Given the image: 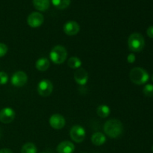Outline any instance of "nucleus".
Masks as SVG:
<instances>
[{
	"mask_svg": "<svg viewBox=\"0 0 153 153\" xmlns=\"http://www.w3.org/2000/svg\"><path fill=\"white\" fill-rule=\"evenodd\" d=\"M35 66L36 68L39 71L44 72L49 69V66H50V62L46 58H40L36 61Z\"/></svg>",
	"mask_w": 153,
	"mask_h": 153,
	"instance_id": "obj_16",
	"label": "nucleus"
},
{
	"mask_svg": "<svg viewBox=\"0 0 153 153\" xmlns=\"http://www.w3.org/2000/svg\"><path fill=\"white\" fill-rule=\"evenodd\" d=\"M70 135L72 140L76 143H82L86 136V131L82 126L79 125H75L72 127L70 131Z\"/></svg>",
	"mask_w": 153,
	"mask_h": 153,
	"instance_id": "obj_5",
	"label": "nucleus"
},
{
	"mask_svg": "<svg viewBox=\"0 0 153 153\" xmlns=\"http://www.w3.org/2000/svg\"><path fill=\"white\" fill-rule=\"evenodd\" d=\"M7 50H8V49H7V45H5L4 43H0V58L4 56L7 54Z\"/></svg>",
	"mask_w": 153,
	"mask_h": 153,
	"instance_id": "obj_23",
	"label": "nucleus"
},
{
	"mask_svg": "<svg viewBox=\"0 0 153 153\" xmlns=\"http://www.w3.org/2000/svg\"><path fill=\"white\" fill-rule=\"evenodd\" d=\"M40 153H46V152H40Z\"/></svg>",
	"mask_w": 153,
	"mask_h": 153,
	"instance_id": "obj_30",
	"label": "nucleus"
},
{
	"mask_svg": "<svg viewBox=\"0 0 153 153\" xmlns=\"http://www.w3.org/2000/svg\"><path fill=\"white\" fill-rule=\"evenodd\" d=\"M8 82V76L4 72H0V85H4Z\"/></svg>",
	"mask_w": 153,
	"mask_h": 153,
	"instance_id": "obj_22",
	"label": "nucleus"
},
{
	"mask_svg": "<svg viewBox=\"0 0 153 153\" xmlns=\"http://www.w3.org/2000/svg\"><path fill=\"white\" fill-rule=\"evenodd\" d=\"M82 153H85V152H82Z\"/></svg>",
	"mask_w": 153,
	"mask_h": 153,
	"instance_id": "obj_31",
	"label": "nucleus"
},
{
	"mask_svg": "<svg viewBox=\"0 0 153 153\" xmlns=\"http://www.w3.org/2000/svg\"><path fill=\"white\" fill-rule=\"evenodd\" d=\"M16 113L10 108H4L0 111V121L2 123H10L14 120Z\"/></svg>",
	"mask_w": 153,
	"mask_h": 153,
	"instance_id": "obj_9",
	"label": "nucleus"
},
{
	"mask_svg": "<svg viewBox=\"0 0 153 153\" xmlns=\"http://www.w3.org/2000/svg\"><path fill=\"white\" fill-rule=\"evenodd\" d=\"M91 141L95 146H102L106 141V137L104 134L101 132H96L91 137Z\"/></svg>",
	"mask_w": 153,
	"mask_h": 153,
	"instance_id": "obj_15",
	"label": "nucleus"
},
{
	"mask_svg": "<svg viewBox=\"0 0 153 153\" xmlns=\"http://www.w3.org/2000/svg\"><path fill=\"white\" fill-rule=\"evenodd\" d=\"M11 84L15 87L20 88L24 86L28 81V76L23 71H16L11 77Z\"/></svg>",
	"mask_w": 153,
	"mask_h": 153,
	"instance_id": "obj_8",
	"label": "nucleus"
},
{
	"mask_svg": "<svg viewBox=\"0 0 153 153\" xmlns=\"http://www.w3.org/2000/svg\"><path fill=\"white\" fill-rule=\"evenodd\" d=\"M21 153H37V147L33 143H26L22 146Z\"/></svg>",
	"mask_w": 153,
	"mask_h": 153,
	"instance_id": "obj_20",
	"label": "nucleus"
},
{
	"mask_svg": "<svg viewBox=\"0 0 153 153\" xmlns=\"http://www.w3.org/2000/svg\"><path fill=\"white\" fill-rule=\"evenodd\" d=\"M146 34H147L148 37L150 38H153V25L149 26L146 30Z\"/></svg>",
	"mask_w": 153,
	"mask_h": 153,
	"instance_id": "obj_25",
	"label": "nucleus"
},
{
	"mask_svg": "<svg viewBox=\"0 0 153 153\" xmlns=\"http://www.w3.org/2000/svg\"><path fill=\"white\" fill-rule=\"evenodd\" d=\"M105 133L111 138H117L123 132V126L120 120L117 119H111L106 121L104 125Z\"/></svg>",
	"mask_w": 153,
	"mask_h": 153,
	"instance_id": "obj_1",
	"label": "nucleus"
},
{
	"mask_svg": "<svg viewBox=\"0 0 153 153\" xmlns=\"http://www.w3.org/2000/svg\"><path fill=\"white\" fill-rule=\"evenodd\" d=\"M128 46L130 50L132 52H140L145 46L144 37L140 33H133L128 37Z\"/></svg>",
	"mask_w": 153,
	"mask_h": 153,
	"instance_id": "obj_3",
	"label": "nucleus"
},
{
	"mask_svg": "<svg viewBox=\"0 0 153 153\" xmlns=\"http://www.w3.org/2000/svg\"><path fill=\"white\" fill-rule=\"evenodd\" d=\"M152 82H153V75L152 76Z\"/></svg>",
	"mask_w": 153,
	"mask_h": 153,
	"instance_id": "obj_28",
	"label": "nucleus"
},
{
	"mask_svg": "<svg viewBox=\"0 0 153 153\" xmlns=\"http://www.w3.org/2000/svg\"><path fill=\"white\" fill-rule=\"evenodd\" d=\"M53 91V85L48 79H43L37 85V92L41 97H46L51 95Z\"/></svg>",
	"mask_w": 153,
	"mask_h": 153,
	"instance_id": "obj_6",
	"label": "nucleus"
},
{
	"mask_svg": "<svg viewBox=\"0 0 153 153\" xmlns=\"http://www.w3.org/2000/svg\"><path fill=\"white\" fill-rule=\"evenodd\" d=\"M135 59H136V57L135 55H134V54L133 53L129 54V55H128V57H127V61H128V63H130V64L134 63V61H135Z\"/></svg>",
	"mask_w": 153,
	"mask_h": 153,
	"instance_id": "obj_24",
	"label": "nucleus"
},
{
	"mask_svg": "<svg viewBox=\"0 0 153 153\" xmlns=\"http://www.w3.org/2000/svg\"><path fill=\"white\" fill-rule=\"evenodd\" d=\"M33 5L39 11H46L50 5L49 0H33Z\"/></svg>",
	"mask_w": 153,
	"mask_h": 153,
	"instance_id": "obj_14",
	"label": "nucleus"
},
{
	"mask_svg": "<svg viewBox=\"0 0 153 153\" xmlns=\"http://www.w3.org/2000/svg\"><path fill=\"white\" fill-rule=\"evenodd\" d=\"M54 7L59 10L65 9L70 5V0H51Z\"/></svg>",
	"mask_w": 153,
	"mask_h": 153,
	"instance_id": "obj_18",
	"label": "nucleus"
},
{
	"mask_svg": "<svg viewBox=\"0 0 153 153\" xmlns=\"http://www.w3.org/2000/svg\"><path fill=\"white\" fill-rule=\"evenodd\" d=\"M152 151L153 152V146H152Z\"/></svg>",
	"mask_w": 153,
	"mask_h": 153,
	"instance_id": "obj_29",
	"label": "nucleus"
},
{
	"mask_svg": "<svg viewBox=\"0 0 153 153\" xmlns=\"http://www.w3.org/2000/svg\"><path fill=\"white\" fill-rule=\"evenodd\" d=\"M82 61L78 57H71L68 60V62H67V64H68L69 67L72 69L80 68L81 66H82Z\"/></svg>",
	"mask_w": 153,
	"mask_h": 153,
	"instance_id": "obj_19",
	"label": "nucleus"
},
{
	"mask_svg": "<svg viewBox=\"0 0 153 153\" xmlns=\"http://www.w3.org/2000/svg\"><path fill=\"white\" fill-rule=\"evenodd\" d=\"M130 80L134 84L137 85H141L146 83L149 79V73L146 70L141 67H134L130 71Z\"/></svg>",
	"mask_w": 153,
	"mask_h": 153,
	"instance_id": "obj_2",
	"label": "nucleus"
},
{
	"mask_svg": "<svg viewBox=\"0 0 153 153\" xmlns=\"http://www.w3.org/2000/svg\"><path fill=\"white\" fill-rule=\"evenodd\" d=\"M75 82L79 85H85L88 80V74L83 68H79L74 73Z\"/></svg>",
	"mask_w": 153,
	"mask_h": 153,
	"instance_id": "obj_12",
	"label": "nucleus"
},
{
	"mask_svg": "<svg viewBox=\"0 0 153 153\" xmlns=\"http://www.w3.org/2000/svg\"><path fill=\"white\" fill-rule=\"evenodd\" d=\"M0 153H13V152L7 148H3L0 149Z\"/></svg>",
	"mask_w": 153,
	"mask_h": 153,
	"instance_id": "obj_26",
	"label": "nucleus"
},
{
	"mask_svg": "<svg viewBox=\"0 0 153 153\" xmlns=\"http://www.w3.org/2000/svg\"><path fill=\"white\" fill-rule=\"evenodd\" d=\"M50 59L54 64H61L67 58V51L65 47L61 45H57L50 52Z\"/></svg>",
	"mask_w": 153,
	"mask_h": 153,
	"instance_id": "obj_4",
	"label": "nucleus"
},
{
	"mask_svg": "<svg viewBox=\"0 0 153 153\" xmlns=\"http://www.w3.org/2000/svg\"><path fill=\"white\" fill-rule=\"evenodd\" d=\"M97 113L99 117L102 118H105L109 116L111 113V108L106 105H101L97 109Z\"/></svg>",
	"mask_w": 153,
	"mask_h": 153,
	"instance_id": "obj_17",
	"label": "nucleus"
},
{
	"mask_svg": "<svg viewBox=\"0 0 153 153\" xmlns=\"http://www.w3.org/2000/svg\"><path fill=\"white\" fill-rule=\"evenodd\" d=\"M1 136H2V130H1V128H0V138L1 137Z\"/></svg>",
	"mask_w": 153,
	"mask_h": 153,
	"instance_id": "obj_27",
	"label": "nucleus"
},
{
	"mask_svg": "<svg viewBox=\"0 0 153 153\" xmlns=\"http://www.w3.org/2000/svg\"><path fill=\"white\" fill-rule=\"evenodd\" d=\"M143 93L146 97H153V85L151 84L145 85L143 89Z\"/></svg>",
	"mask_w": 153,
	"mask_h": 153,
	"instance_id": "obj_21",
	"label": "nucleus"
},
{
	"mask_svg": "<svg viewBox=\"0 0 153 153\" xmlns=\"http://www.w3.org/2000/svg\"><path fill=\"white\" fill-rule=\"evenodd\" d=\"M44 21V17L43 14L39 12H33L28 15L27 18V23L31 28H37L40 27Z\"/></svg>",
	"mask_w": 153,
	"mask_h": 153,
	"instance_id": "obj_7",
	"label": "nucleus"
},
{
	"mask_svg": "<svg viewBox=\"0 0 153 153\" xmlns=\"http://www.w3.org/2000/svg\"><path fill=\"white\" fill-rule=\"evenodd\" d=\"M80 31V26L76 21H68L64 25V31L67 35H76Z\"/></svg>",
	"mask_w": 153,
	"mask_h": 153,
	"instance_id": "obj_11",
	"label": "nucleus"
},
{
	"mask_svg": "<svg viewBox=\"0 0 153 153\" xmlns=\"http://www.w3.org/2000/svg\"><path fill=\"white\" fill-rule=\"evenodd\" d=\"M66 120L64 117L58 114L52 115L49 118V125L55 129H61L64 127Z\"/></svg>",
	"mask_w": 153,
	"mask_h": 153,
	"instance_id": "obj_10",
	"label": "nucleus"
},
{
	"mask_svg": "<svg viewBox=\"0 0 153 153\" xmlns=\"http://www.w3.org/2000/svg\"><path fill=\"white\" fill-rule=\"evenodd\" d=\"M56 150L58 153H73L75 150V146L72 142L64 140L58 145Z\"/></svg>",
	"mask_w": 153,
	"mask_h": 153,
	"instance_id": "obj_13",
	"label": "nucleus"
}]
</instances>
